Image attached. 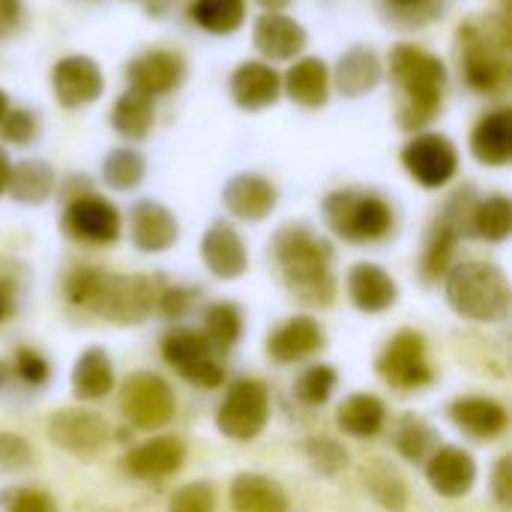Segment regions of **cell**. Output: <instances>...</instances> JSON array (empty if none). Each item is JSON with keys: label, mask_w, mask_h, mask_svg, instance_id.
<instances>
[{"label": "cell", "mask_w": 512, "mask_h": 512, "mask_svg": "<svg viewBox=\"0 0 512 512\" xmlns=\"http://www.w3.org/2000/svg\"><path fill=\"white\" fill-rule=\"evenodd\" d=\"M270 258L282 276V285L309 306H330L336 297L333 246L315 234L306 222H291L276 231Z\"/></svg>", "instance_id": "6da1fadb"}, {"label": "cell", "mask_w": 512, "mask_h": 512, "mask_svg": "<svg viewBox=\"0 0 512 512\" xmlns=\"http://www.w3.org/2000/svg\"><path fill=\"white\" fill-rule=\"evenodd\" d=\"M66 297L114 324H141L156 309V285L147 276H117L99 267H81L66 279Z\"/></svg>", "instance_id": "7a4b0ae2"}, {"label": "cell", "mask_w": 512, "mask_h": 512, "mask_svg": "<svg viewBox=\"0 0 512 512\" xmlns=\"http://www.w3.org/2000/svg\"><path fill=\"white\" fill-rule=\"evenodd\" d=\"M390 75L402 93L399 102V126L423 129L435 120L444 102L447 66L438 54L420 45H396L390 54Z\"/></svg>", "instance_id": "3957f363"}, {"label": "cell", "mask_w": 512, "mask_h": 512, "mask_svg": "<svg viewBox=\"0 0 512 512\" xmlns=\"http://www.w3.org/2000/svg\"><path fill=\"white\" fill-rule=\"evenodd\" d=\"M447 303L468 321L498 324L510 315L507 273L489 261H465L447 270Z\"/></svg>", "instance_id": "277c9868"}, {"label": "cell", "mask_w": 512, "mask_h": 512, "mask_svg": "<svg viewBox=\"0 0 512 512\" xmlns=\"http://www.w3.org/2000/svg\"><path fill=\"white\" fill-rule=\"evenodd\" d=\"M507 24L501 18H471L456 33V57L468 87L492 93L507 75Z\"/></svg>", "instance_id": "5b68a950"}, {"label": "cell", "mask_w": 512, "mask_h": 512, "mask_svg": "<svg viewBox=\"0 0 512 512\" xmlns=\"http://www.w3.org/2000/svg\"><path fill=\"white\" fill-rule=\"evenodd\" d=\"M321 210H324L330 231L348 243H378L390 237L396 225L393 207L378 192L339 189L324 198Z\"/></svg>", "instance_id": "8992f818"}, {"label": "cell", "mask_w": 512, "mask_h": 512, "mask_svg": "<svg viewBox=\"0 0 512 512\" xmlns=\"http://www.w3.org/2000/svg\"><path fill=\"white\" fill-rule=\"evenodd\" d=\"M270 417V396L261 381L240 378L228 387L219 411L216 429L231 441H252L264 432Z\"/></svg>", "instance_id": "52a82bcc"}, {"label": "cell", "mask_w": 512, "mask_h": 512, "mask_svg": "<svg viewBox=\"0 0 512 512\" xmlns=\"http://www.w3.org/2000/svg\"><path fill=\"white\" fill-rule=\"evenodd\" d=\"M123 414L135 429H162L171 423L177 402H174V390L168 387L165 378L153 375V372H135L126 378L123 384Z\"/></svg>", "instance_id": "ba28073f"}, {"label": "cell", "mask_w": 512, "mask_h": 512, "mask_svg": "<svg viewBox=\"0 0 512 512\" xmlns=\"http://www.w3.org/2000/svg\"><path fill=\"white\" fill-rule=\"evenodd\" d=\"M378 375L393 390H423L432 384V366L426 357V339L414 330H402L390 339V345L378 357Z\"/></svg>", "instance_id": "9c48e42d"}, {"label": "cell", "mask_w": 512, "mask_h": 512, "mask_svg": "<svg viewBox=\"0 0 512 512\" xmlns=\"http://www.w3.org/2000/svg\"><path fill=\"white\" fill-rule=\"evenodd\" d=\"M402 165L405 171L426 189H441L447 186L456 171H459V150L447 135L438 132H423L414 135L405 150H402Z\"/></svg>", "instance_id": "30bf717a"}, {"label": "cell", "mask_w": 512, "mask_h": 512, "mask_svg": "<svg viewBox=\"0 0 512 512\" xmlns=\"http://www.w3.org/2000/svg\"><path fill=\"white\" fill-rule=\"evenodd\" d=\"M162 357L171 369H177L195 387H219L225 372L213 360V348L207 345L204 333L177 327L162 339Z\"/></svg>", "instance_id": "8fae6325"}, {"label": "cell", "mask_w": 512, "mask_h": 512, "mask_svg": "<svg viewBox=\"0 0 512 512\" xmlns=\"http://www.w3.org/2000/svg\"><path fill=\"white\" fill-rule=\"evenodd\" d=\"M120 228H123V222H120L117 207L93 192L72 198L63 213V231L78 243L111 246L120 237Z\"/></svg>", "instance_id": "7c38bea8"}, {"label": "cell", "mask_w": 512, "mask_h": 512, "mask_svg": "<svg viewBox=\"0 0 512 512\" xmlns=\"http://www.w3.org/2000/svg\"><path fill=\"white\" fill-rule=\"evenodd\" d=\"M51 90L54 99L63 108H84L96 102L105 90V78L93 57L87 54H69L54 63L51 69Z\"/></svg>", "instance_id": "4fadbf2b"}, {"label": "cell", "mask_w": 512, "mask_h": 512, "mask_svg": "<svg viewBox=\"0 0 512 512\" xmlns=\"http://www.w3.org/2000/svg\"><path fill=\"white\" fill-rule=\"evenodd\" d=\"M48 438L54 447L72 456H93L108 441V426L99 414L84 408H63L54 411L48 420Z\"/></svg>", "instance_id": "5bb4252c"}, {"label": "cell", "mask_w": 512, "mask_h": 512, "mask_svg": "<svg viewBox=\"0 0 512 512\" xmlns=\"http://www.w3.org/2000/svg\"><path fill=\"white\" fill-rule=\"evenodd\" d=\"M183 75H186L183 57L174 54V51H162V48L144 51L126 66V78H129L132 90H138V93H144L150 99L165 96L174 87H180Z\"/></svg>", "instance_id": "9a60e30c"}, {"label": "cell", "mask_w": 512, "mask_h": 512, "mask_svg": "<svg viewBox=\"0 0 512 512\" xmlns=\"http://www.w3.org/2000/svg\"><path fill=\"white\" fill-rule=\"evenodd\" d=\"M279 192L261 174H234L222 189V204L243 222H261L276 210Z\"/></svg>", "instance_id": "2e32d148"}, {"label": "cell", "mask_w": 512, "mask_h": 512, "mask_svg": "<svg viewBox=\"0 0 512 512\" xmlns=\"http://www.w3.org/2000/svg\"><path fill=\"white\" fill-rule=\"evenodd\" d=\"M228 87H231L234 102L243 111H264V108H270L279 99L282 78H279V72L270 63H264V60H246V63H240L234 69Z\"/></svg>", "instance_id": "e0dca14e"}, {"label": "cell", "mask_w": 512, "mask_h": 512, "mask_svg": "<svg viewBox=\"0 0 512 512\" xmlns=\"http://www.w3.org/2000/svg\"><path fill=\"white\" fill-rule=\"evenodd\" d=\"M129 237L141 252H165L177 243L180 225L159 201H138L129 210Z\"/></svg>", "instance_id": "ac0fdd59"}, {"label": "cell", "mask_w": 512, "mask_h": 512, "mask_svg": "<svg viewBox=\"0 0 512 512\" xmlns=\"http://www.w3.org/2000/svg\"><path fill=\"white\" fill-rule=\"evenodd\" d=\"M201 258L216 279H240L249 267L246 246L228 222H213L201 237Z\"/></svg>", "instance_id": "d6986e66"}, {"label": "cell", "mask_w": 512, "mask_h": 512, "mask_svg": "<svg viewBox=\"0 0 512 512\" xmlns=\"http://www.w3.org/2000/svg\"><path fill=\"white\" fill-rule=\"evenodd\" d=\"M426 477L438 495L462 498L471 492L477 480V465H474V456L465 453L462 447H438L426 462Z\"/></svg>", "instance_id": "ffe728a7"}, {"label": "cell", "mask_w": 512, "mask_h": 512, "mask_svg": "<svg viewBox=\"0 0 512 512\" xmlns=\"http://www.w3.org/2000/svg\"><path fill=\"white\" fill-rule=\"evenodd\" d=\"M252 42H255V48H258L267 60H294V57L306 48L309 36H306L303 24H297L291 15L264 12V15L255 21Z\"/></svg>", "instance_id": "44dd1931"}, {"label": "cell", "mask_w": 512, "mask_h": 512, "mask_svg": "<svg viewBox=\"0 0 512 512\" xmlns=\"http://www.w3.org/2000/svg\"><path fill=\"white\" fill-rule=\"evenodd\" d=\"M348 297L360 312L375 315V312H387L399 300V285L384 267L363 261L348 270Z\"/></svg>", "instance_id": "7402d4cb"}, {"label": "cell", "mask_w": 512, "mask_h": 512, "mask_svg": "<svg viewBox=\"0 0 512 512\" xmlns=\"http://www.w3.org/2000/svg\"><path fill=\"white\" fill-rule=\"evenodd\" d=\"M324 348V330L315 318H288L282 327H276L267 339V354L276 363H300Z\"/></svg>", "instance_id": "603a6c76"}, {"label": "cell", "mask_w": 512, "mask_h": 512, "mask_svg": "<svg viewBox=\"0 0 512 512\" xmlns=\"http://www.w3.org/2000/svg\"><path fill=\"white\" fill-rule=\"evenodd\" d=\"M183 459H186V444L180 438H153L129 450L123 468L135 480H159L180 471Z\"/></svg>", "instance_id": "cb8c5ba5"}, {"label": "cell", "mask_w": 512, "mask_h": 512, "mask_svg": "<svg viewBox=\"0 0 512 512\" xmlns=\"http://www.w3.org/2000/svg\"><path fill=\"white\" fill-rule=\"evenodd\" d=\"M450 420L474 441H492L507 429V411L486 396H462L450 405Z\"/></svg>", "instance_id": "d4e9b609"}, {"label": "cell", "mask_w": 512, "mask_h": 512, "mask_svg": "<svg viewBox=\"0 0 512 512\" xmlns=\"http://www.w3.org/2000/svg\"><path fill=\"white\" fill-rule=\"evenodd\" d=\"M471 153L477 162L489 168H504L512 159V114L498 108L486 114L471 132Z\"/></svg>", "instance_id": "484cf974"}, {"label": "cell", "mask_w": 512, "mask_h": 512, "mask_svg": "<svg viewBox=\"0 0 512 512\" xmlns=\"http://www.w3.org/2000/svg\"><path fill=\"white\" fill-rule=\"evenodd\" d=\"M291 102L303 108H321L330 99V69L321 57H300L282 78Z\"/></svg>", "instance_id": "4316f807"}, {"label": "cell", "mask_w": 512, "mask_h": 512, "mask_svg": "<svg viewBox=\"0 0 512 512\" xmlns=\"http://www.w3.org/2000/svg\"><path fill=\"white\" fill-rule=\"evenodd\" d=\"M231 507L237 512H288V495L264 474H240L231 483Z\"/></svg>", "instance_id": "83f0119b"}, {"label": "cell", "mask_w": 512, "mask_h": 512, "mask_svg": "<svg viewBox=\"0 0 512 512\" xmlns=\"http://www.w3.org/2000/svg\"><path fill=\"white\" fill-rule=\"evenodd\" d=\"M381 60L375 51L369 48H351L348 54L339 57V66H336V87L339 93L357 99V96H366L369 90H375L381 84Z\"/></svg>", "instance_id": "f1b7e54d"}, {"label": "cell", "mask_w": 512, "mask_h": 512, "mask_svg": "<svg viewBox=\"0 0 512 512\" xmlns=\"http://www.w3.org/2000/svg\"><path fill=\"white\" fill-rule=\"evenodd\" d=\"M114 387V369L111 357L102 348H87L72 369V390L81 402H96L108 396Z\"/></svg>", "instance_id": "f546056e"}, {"label": "cell", "mask_w": 512, "mask_h": 512, "mask_svg": "<svg viewBox=\"0 0 512 512\" xmlns=\"http://www.w3.org/2000/svg\"><path fill=\"white\" fill-rule=\"evenodd\" d=\"M384 420H387L384 402L378 396H369V393L348 396L336 411L339 429L351 438H375L384 429Z\"/></svg>", "instance_id": "4dcf8cb0"}, {"label": "cell", "mask_w": 512, "mask_h": 512, "mask_svg": "<svg viewBox=\"0 0 512 512\" xmlns=\"http://www.w3.org/2000/svg\"><path fill=\"white\" fill-rule=\"evenodd\" d=\"M54 171L39 162V159H24L18 165L9 168V183H6V192L21 201V204H42L51 198L54 192Z\"/></svg>", "instance_id": "1f68e13d"}, {"label": "cell", "mask_w": 512, "mask_h": 512, "mask_svg": "<svg viewBox=\"0 0 512 512\" xmlns=\"http://www.w3.org/2000/svg\"><path fill=\"white\" fill-rule=\"evenodd\" d=\"M111 123H114L117 135H123L126 141H141V138H147L150 129H153V99L129 87V90L114 102Z\"/></svg>", "instance_id": "d6a6232c"}, {"label": "cell", "mask_w": 512, "mask_h": 512, "mask_svg": "<svg viewBox=\"0 0 512 512\" xmlns=\"http://www.w3.org/2000/svg\"><path fill=\"white\" fill-rule=\"evenodd\" d=\"M192 21L216 36L234 33L246 21V0H195L189 9Z\"/></svg>", "instance_id": "836d02e7"}, {"label": "cell", "mask_w": 512, "mask_h": 512, "mask_svg": "<svg viewBox=\"0 0 512 512\" xmlns=\"http://www.w3.org/2000/svg\"><path fill=\"white\" fill-rule=\"evenodd\" d=\"M243 336V312L234 303H213L204 312V339L213 351H231Z\"/></svg>", "instance_id": "e575fe53"}, {"label": "cell", "mask_w": 512, "mask_h": 512, "mask_svg": "<svg viewBox=\"0 0 512 512\" xmlns=\"http://www.w3.org/2000/svg\"><path fill=\"white\" fill-rule=\"evenodd\" d=\"M144 156L132 147H120V150H111L102 162V180L105 186L117 189V192H132L141 186L144 180Z\"/></svg>", "instance_id": "d590c367"}, {"label": "cell", "mask_w": 512, "mask_h": 512, "mask_svg": "<svg viewBox=\"0 0 512 512\" xmlns=\"http://www.w3.org/2000/svg\"><path fill=\"white\" fill-rule=\"evenodd\" d=\"M366 489L369 495L390 512H405L408 507V486L399 477L396 468H390L387 462H372L366 471Z\"/></svg>", "instance_id": "8d00e7d4"}, {"label": "cell", "mask_w": 512, "mask_h": 512, "mask_svg": "<svg viewBox=\"0 0 512 512\" xmlns=\"http://www.w3.org/2000/svg\"><path fill=\"white\" fill-rule=\"evenodd\" d=\"M396 450L408 462H429V456L438 450V432L426 420L408 414L396 426Z\"/></svg>", "instance_id": "74e56055"}, {"label": "cell", "mask_w": 512, "mask_h": 512, "mask_svg": "<svg viewBox=\"0 0 512 512\" xmlns=\"http://www.w3.org/2000/svg\"><path fill=\"white\" fill-rule=\"evenodd\" d=\"M474 234L489 243H504L512 231V204L507 195H492L477 204L474 210Z\"/></svg>", "instance_id": "f35d334b"}, {"label": "cell", "mask_w": 512, "mask_h": 512, "mask_svg": "<svg viewBox=\"0 0 512 512\" xmlns=\"http://www.w3.org/2000/svg\"><path fill=\"white\" fill-rule=\"evenodd\" d=\"M456 231L441 219L435 222L429 240H426V252H423V279L426 282H435L441 279L447 270H450V258H453V249H456Z\"/></svg>", "instance_id": "ab89813d"}, {"label": "cell", "mask_w": 512, "mask_h": 512, "mask_svg": "<svg viewBox=\"0 0 512 512\" xmlns=\"http://www.w3.org/2000/svg\"><path fill=\"white\" fill-rule=\"evenodd\" d=\"M333 390H336V369L324 363L303 369V375L294 381V396L303 405H324Z\"/></svg>", "instance_id": "60d3db41"}, {"label": "cell", "mask_w": 512, "mask_h": 512, "mask_svg": "<svg viewBox=\"0 0 512 512\" xmlns=\"http://www.w3.org/2000/svg\"><path fill=\"white\" fill-rule=\"evenodd\" d=\"M306 453H309V462L315 465V471H321L327 477L330 474H339L342 468H348V453L333 438H312L309 447H306Z\"/></svg>", "instance_id": "b9f144b4"}, {"label": "cell", "mask_w": 512, "mask_h": 512, "mask_svg": "<svg viewBox=\"0 0 512 512\" xmlns=\"http://www.w3.org/2000/svg\"><path fill=\"white\" fill-rule=\"evenodd\" d=\"M39 132V120L36 114L24 111V108H9L6 117L0 120V135L9 144H30Z\"/></svg>", "instance_id": "7bdbcfd3"}, {"label": "cell", "mask_w": 512, "mask_h": 512, "mask_svg": "<svg viewBox=\"0 0 512 512\" xmlns=\"http://www.w3.org/2000/svg\"><path fill=\"white\" fill-rule=\"evenodd\" d=\"M213 507H216V498H213L210 483H189L171 495L168 512H213Z\"/></svg>", "instance_id": "ee69618b"}, {"label": "cell", "mask_w": 512, "mask_h": 512, "mask_svg": "<svg viewBox=\"0 0 512 512\" xmlns=\"http://www.w3.org/2000/svg\"><path fill=\"white\" fill-rule=\"evenodd\" d=\"M30 459H33V453H30L24 438L0 432V474L21 471V468L30 465Z\"/></svg>", "instance_id": "f6af8a7d"}, {"label": "cell", "mask_w": 512, "mask_h": 512, "mask_svg": "<svg viewBox=\"0 0 512 512\" xmlns=\"http://www.w3.org/2000/svg\"><path fill=\"white\" fill-rule=\"evenodd\" d=\"M15 369H18V375H21L27 384H33V387H39V384L48 381V363H45L42 354L33 351V348H21V351L15 354Z\"/></svg>", "instance_id": "bcb514c9"}, {"label": "cell", "mask_w": 512, "mask_h": 512, "mask_svg": "<svg viewBox=\"0 0 512 512\" xmlns=\"http://www.w3.org/2000/svg\"><path fill=\"white\" fill-rule=\"evenodd\" d=\"M492 495H495V501H498L504 510H510L512 507V459L510 456H504V459L495 465V471H492Z\"/></svg>", "instance_id": "7dc6e473"}, {"label": "cell", "mask_w": 512, "mask_h": 512, "mask_svg": "<svg viewBox=\"0 0 512 512\" xmlns=\"http://www.w3.org/2000/svg\"><path fill=\"white\" fill-rule=\"evenodd\" d=\"M9 512H54V501L39 489H21L12 495Z\"/></svg>", "instance_id": "c3c4849f"}, {"label": "cell", "mask_w": 512, "mask_h": 512, "mask_svg": "<svg viewBox=\"0 0 512 512\" xmlns=\"http://www.w3.org/2000/svg\"><path fill=\"white\" fill-rule=\"evenodd\" d=\"M21 15V0H0V36L15 27Z\"/></svg>", "instance_id": "681fc988"}, {"label": "cell", "mask_w": 512, "mask_h": 512, "mask_svg": "<svg viewBox=\"0 0 512 512\" xmlns=\"http://www.w3.org/2000/svg\"><path fill=\"white\" fill-rule=\"evenodd\" d=\"M9 168H12V162H9L6 150L0 147V195L6 192V183H9Z\"/></svg>", "instance_id": "f907efd6"}, {"label": "cell", "mask_w": 512, "mask_h": 512, "mask_svg": "<svg viewBox=\"0 0 512 512\" xmlns=\"http://www.w3.org/2000/svg\"><path fill=\"white\" fill-rule=\"evenodd\" d=\"M258 6H264L267 12H282L285 6H291L294 0H255Z\"/></svg>", "instance_id": "816d5d0a"}, {"label": "cell", "mask_w": 512, "mask_h": 512, "mask_svg": "<svg viewBox=\"0 0 512 512\" xmlns=\"http://www.w3.org/2000/svg\"><path fill=\"white\" fill-rule=\"evenodd\" d=\"M6 111H9V99H6V93L0 90V120L6 117Z\"/></svg>", "instance_id": "f5cc1de1"}, {"label": "cell", "mask_w": 512, "mask_h": 512, "mask_svg": "<svg viewBox=\"0 0 512 512\" xmlns=\"http://www.w3.org/2000/svg\"><path fill=\"white\" fill-rule=\"evenodd\" d=\"M390 3H396V6H420L423 0H390Z\"/></svg>", "instance_id": "db71d44e"}, {"label": "cell", "mask_w": 512, "mask_h": 512, "mask_svg": "<svg viewBox=\"0 0 512 512\" xmlns=\"http://www.w3.org/2000/svg\"><path fill=\"white\" fill-rule=\"evenodd\" d=\"M3 312H6V300H3V291H0V318H3Z\"/></svg>", "instance_id": "11a10c76"}, {"label": "cell", "mask_w": 512, "mask_h": 512, "mask_svg": "<svg viewBox=\"0 0 512 512\" xmlns=\"http://www.w3.org/2000/svg\"><path fill=\"white\" fill-rule=\"evenodd\" d=\"M3 378H6V369H3V363H0V384H3Z\"/></svg>", "instance_id": "9f6ffc18"}]
</instances>
